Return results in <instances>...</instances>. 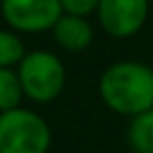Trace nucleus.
<instances>
[{
	"label": "nucleus",
	"instance_id": "1",
	"mask_svg": "<svg viewBox=\"0 0 153 153\" xmlns=\"http://www.w3.org/2000/svg\"><path fill=\"white\" fill-rule=\"evenodd\" d=\"M99 94L111 111L134 117L153 107V67L140 61L111 63L99 80Z\"/></svg>",
	"mask_w": 153,
	"mask_h": 153
},
{
	"label": "nucleus",
	"instance_id": "2",
	"mask_svg": "<svg viewBox=\"0 0 153 153\" xmlns=\"http://www.w3.org/2000/svg\"><path fill=\"white\" fill-rule=\"evenodd\" d=\"M51 126L32 109L17 107L0 113V153H48Z\"/></svg>",
	"mask_w": 153,
	"mask_h": 153
},
{
	"label": "nucleus",
	"instance_id": "3",
	"mask_svg": "<svg viewBox=\"0 0 153 153\" xmlns=\"http://www.w3.org/2000/svg\"><path fill=\"white\" fill-rule=\"evenodd\" d=\"M17 74L21 80L23 94L34 103H51L55 101L67 82V71L63 61L51 51H32L25 53L21 63L17 65Z\"/></svg>",
	"mask_w": 153,
	"mask_h": 153
},
{
	"label": "nucleus",
	"instance_id": "4",
	"mask_svg": "<svg viewBox=\"0 0 153 153\" xmlns=\"http://www.w3.org/2000/svg\"><path fill=\"white\" fill-rule=\"evenodd\" d=\"M0 11L17 34L48 32L63 15L59 0H2Z\"/></svg>",
	"mask_w": 153,
	"mask_h": 153
},
{
	"label": "nucleus",
	"instance_id": "5",
	"mask_svg": "<svg viewBox=\"0 0 153 153\" xmlns=\"http://www.w3.org/2000/svg\"><path fill=\"white\" fill-rule=\"evenodd\" d=\"M97 17L111 38H132L149 17V0H101Z\"/></svg>",
	"mask_w": 153,
	"mask_h": 153
},
{
	"label": "nucleus",
	"instance_id": "6",
	"mask_svg": "<svg viewBox=\"0 0 153 153\" xmlns=\"http://www.w3.org/2000/svg\"><path fill=\"white\" fill-rule=\"evenodd\" d=\"M51 32L57 40V44L67 53L86 51L94 38V32H92V25L88 23V19L80 17V15H69V13H63Z\"/></svg>",
	"mask_w": 153,
	"mask_h": 153
},
{
	"label": "nucleus",
	"instance_id": "7",
	"mask_svg": "<svg viewBox=\"0 0 153 153\" xmlns=\"http://www.w3.org/2000/svg\"><path fill=\"white\" fill-rule=\"evenodd\" d=\"M128 145L134 153H153V107L130 117Z\"/></svg>",
	"mask_w": 153,
	"mask_h": 153
},
{
	"label": "nucleus",
	"instance_id": "8",
	"mask_svg": "<svg viewBox=\"0 0 153 153\" xmlns=\"http://www.w3.org/2000/svg\"><path fill=\"white\" fill-rule=\"evenodd\" d=\"M21 80L15 67H0V113L21 107L23 101Z\"/></svg>",
	"mask_w": 153,
	"mask_h": 153
},
{
	"label": "nucleus",
	"instance_id": "9",
	"mask_svg": "<svg viewBox=\"0 0 153 153\" xmlns=\"http://www.w3.org/2000/svg\"><path fill=\"white\" fill-rule=\"evenodd\" d=\"M25 57L23 40L15 30H0V67H17Z\"/></svg>",
	"mask_w": 153,
	"mask_h": 153
},
{
	"label": "nucleus",
	"instance_id": "10",
	"mask_svg": "<svg viewBox=\"0 0 153 153\" xmlns=\"http://www.w3.org/2000/svg\"><path fill=\"white\" fill-rule=\"evenodd\" d=\"M63 13L69 15H80V17H88L90 13H97V7L101 0H59Z\"/></svg>",
	"mask_w": 153,
	"mask_h": 153
}]
</instances>
